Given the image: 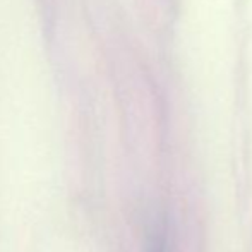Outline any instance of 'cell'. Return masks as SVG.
Masks as SVG:
<instances>
[{
	"label": "cell",
	"mask_w": 252,
	"mask_h": 252,
	"mask_svg": "<svg viewBox=\"0 0 252 252\" xmlns=\"http://www.w3.org/2000/svg\"><path fill=\"white\" fill-rule=\"evenodd\" d=\"M144 252H168V244H166V235L163 230H155L150 235Z\"/></svg>",
	"instance_id": "obj_1"
}]
</instances>
